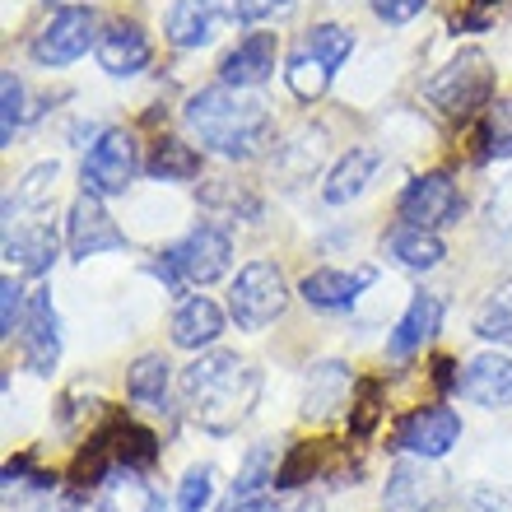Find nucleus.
Listing matches in <instances>:
<instances>
[{
	"mask_svg": "<svg viewBox=\"0 0 512 512\" xmlns=\"http://www.w3.org/2000/svg\"><path fill=\"white\" fill-rule=\"evenodd\" d=\"M182 122L205 149H215L224 159H256L270 140L266 103L243 94V89H229V84L191 94L182 108Z\"/></svg>",
	"mask_w": 512,
	"mask_h": 512,
	"instance_id": "1",
	"label": "nucleus"
},
{
	"mask_svg": "<svg viewBox=\"0 0 512 512\" xmlns=\"http://www.w3.org/2000/svg\"><path fill=\"white\" fill-rule=\"evenodd\" d=\"M182 396H187L196 424H205L210 433H229L256 401V373L233 350L201 354L182 373Z\"/></svg>",
	"mask_w": 512,
	"mask_h": 512,
	"instance_id": "2",
	"label": "nucleus"
},
{
	"mask_svg": "<svg viewBox=\"0 0 512 512\" xmlns=\"http://www.w3.org/2000/svg\"><path fill=\"white\" fill-rule=\"evenodd\" d=\"M489 89H494L489 56L480 52V47H466V52H457L443 70H438V75H433L429 84H424V98H429V103L443 112V117L461 122V117H471V112L485 103Z\"/></svg>",
	"mask_w": 512,
	"mask_h": 512,
	"instance_id": "3",
	"label": "nucleus"
},
{
	"mask_svg": "<svg viewBox=\"0 0 512 512\" xmlns=\"http://www.w3.org/2000/svg\"><path fill=\"white\" fill-rule=\"evenodd\" d=\"M284 308H289V284H284L275 261H252V266L238 270V280L229 289V312L243 331L270 326Z\"/></svg>",
	"mask_w": 512,
	"mask_h": 512,
	"instance_id": "4",
	"label": "nucleus"
},
{
	"mask_svg": "<svg viewBox=\"0 0 512 512\" xmlns=\"http://www.w3.org/2000/svg\"><path fill=\"white\" fill-rule=\"evenodd\" d=\"M140 173V149H135L131 131H103L94 140V149L84 154L80 182L89 196H122Z\"/></svg>",
	"mask_w": 512,
	"mask_h": 512,
	"instance_id": "5",
	"label": "nucleus"
},
{
	"mask_svg": "<svg viewBox=\"0 0 512 512\" xmlns=\"http://www.w3.org/2000/svg\"><path fill=\"white\" fill-rule=\"evenodd\" d=\"M94 10H84V5H66V10H56L47 24L33 33L28 42V52L38 66H70V61H80L89 47H94Z\"/></svg>",
	"mask_w": 512,
	"mask_h": 512,
	"instance_id": "6",
	"label": "nucleus"
},
{
	"mask_svg": "<svg viewBox=\"0 0 512 512\" xmlns=\"http://www.w3.org/2000/svg\"><path fill=\"white\" fill-rule=\"evenodd\" d=\"M233 261V243L229 233L215 229V224H201V229H191L182 243H173L163 252V266L168 275H182L191 284H215Z\"/></svg>",
	"mask_w": 512,
	"mask_h": 512,
	"instance_id": "7",
	"label": "nucleus"
},
{
	"mask_svg": "<svg viewBox=\"0 0 512 512\" xmlns=\"http://www.w3.org/2000/svg\"><path fill=\"white\" fill-rule=\"evenodd\" d=\"M401 224H419V229H447V224H457L461 219V191H457V182L447 173H424V177H415L410 187L401 191Z\"/></svg>",
	"mask_w": 512,
	"mask_h": 512,
	"instance_id": "8",
	"label": "nucleus"
},
{
	"mask_svg": "<svg viewBox=\"0 0 512 512\" xmlns=\"http://www.w3.org/2000/svg\"><path fill=\"white\" fill-rule=\"evenodd\" d=\"M461 438V415L447 410V405H424V410H410V415L396 424V443L401 452H415L424 461L447 457Z\"/></svg>",
	"mask_w": 512,
	"mask_h": 512,
	"instance_id": "9",
	"label": "nucleus"
},
{
	"mask_svg": "<svg viewBox=\"0 0 512 512\" xmlns=\"http://www.w3.org/2000/svg\"><path fill=\"white\" fill-rule=\"evenodd\" d=\"M66 243H70V256L89 261V256H98V252H117V247H126V233L117 229L112 215L103 210V196H89V191H84L80 201L70 205Z\"/></svg>",
	"mask_w": 512,
	"mask_h": 512,
	"instance_id": "10",
	"label": "nucleus"
},
{
	"mask_svg": "<svg viewBox=\"0 0 512 512\" xmlns=\"http://www.w3.org/2000/svg\"><path fill=\"white\" fill-rule=\"evenodd\" d=\"M19 345H24V359L33 373H52L56 359H61V331H56V308L47 289H33L24 308V326H19Z\"/></svg>",
	"mask_w": 512,
	"mask_h": 512,
	"instance_id": "11",
	"label": "nucleus"
},
{
	"mask_svg": "<svg viewBox=\"0 0 512 512\" xmlns=\"http://www.w3.org/2000/svg\"><path fill=\"white\" fill-rule=\"evenodd\" d=\"M275 56H280L275 33H247V38L224 56L219 80L229 84V89H256V84H266L270 75H275Z\"/></svg>",
	"mask_w": 512,
	"mask_h": 512,
	"instance_id": "12",
	"label": "nucleus"
},
{
	"mask_svg": "<svg viewBox=\"0 0 512 512\" xmlns=\"http://www.w3.org/2000/svg\"><path fill=\"white\" fill-rule=\"evenodd\" d=\"M457 387H461L466 401L485 405V410H503V405H512V359L499 354V350L475 354Z\"/></svg>",
	"mask_w": 512,
	"mask_h": 512,
	"instance_id": "13",
	"label": "nucleus"
},
{
	"mask_svg": "<svg viewBox=\"0 0 512 512\" xmlns=\"http://www.w3.org/2000/svg\"><path fill=\"white\" fill-rule=\"evenodd\" d=\"M368 284H373V270H308L303 284H298V294H303L308 308L340 312V308H350Z\"/></svg>",
	"mask_w": 512,
	"mask_h": 512,
	"instance_id": "14",
	"label": "nucleus"
},
{
	"mask_svg": "<svg viewBox=\"0 0 512 512\" xmlns=\"http://www.w3.org/2000/svg\"><path fill=\"white\" fill-rule=\"evenodd\" d=\"M98 66L117 75V80H131L149 66V38L140 24H112L103 38H98Z\"/></svg>",
	"mask_w": 512,
	"mask_h": 512,
	"instance_id": "15",
	"label": "nucleus"
},
{
	"mask_svg": "<svg viewBox=\"0 0 512 512\" xmlns=\"http://www.w3.org/2000/svg\"><path fill=\"white\" fill-rule=\"evenodd\" d=\"M433 499H438V475L424 466V457L419 461H396V466H391L387 494H382L387 512H429Z\"/></svg>",
	"mask_w": 512,
	"mask_h": 512,
	"instance_id": "16",
	"label": "nucleus"
},
{
	"mask_svg": "<svg viewBox=\"0 0 512 512\" xmlns=\"http://www.w3.org/2000/svg\"><path fill=\"white\" fill-rule=\"evenodd\" d=\"M438 322H443V303H438L433 294H415L410 298V308H405V317L396 322V331H391L387 354L391 359H410V354L424 350V345L433 340Z\"/></svg>",
	"mask_w": 512,
	"mask_h": 512,
	"instance_id": "17",
	"label": "nucleus"
},
{
	"mask_svg": "<svg viewBox=\"0 0 512 512\" xmlns=\"http://www.w3.org/2000/svg\"><path fill=\"white\" fill-rule=\"evenodd\" d=\"M219 19H224V14H219V0H173L163 28H168V42H173V47H205V42H215Z\"/></svg>",
	"mask_w": 512,
	"mask_h": 512,
	"instance_id": "18",
	"label": "nucleus"
},
{
	"mask_svg": "<svg viewBox=\"0 0 512 512\" xmlns=\"http://www.w3.org/2000/svg\"><path fill=\"white\" fill-rule=\"evenodd\" d=\"M173 345L177 350H205V345H215L219 336H224V312H219V303H210V298H187L182 308L173 312Z\"/></svg>",
	"mask_w": 512,
	"mask_h": 512,
	"instance_id": "19",
	"label": "nucleus"
},
{
	"mask_svg": "<svg viewBox=\"0 0 512 512\" xmlns=\"http://www.w3.org/2000/svg\"><path fill=\"white\" fill-rule=\"evenodd\" d=\"M378 163H382L378 149H350V154H345V159L326 173L322 201L326 205H350L354 196H364L368 182H373V173H378Z\"/></svg>",
	"mask_w": 512,
	"mask_h": 512,
	"instance_id": "20",
	"label": "nucleus"
},
{
	"mask_svg": "<svg viewBox=\"0 0 512 512\" xmlns=\"http://www.w3.org/2000/svg\"><path fill=\"white\" fill-rule=\"evenodd\" d=\"M382 247H387V256L396 261V266H405V270H433L447 256L443 238H438L433 229H419V224H396Z\"/></svg>",
	"mask_w": 512,
	"mask_h": 512,
	"instance_id": "21",
	"label": "nucleus"
},
{
	"mask_svg": "<svg viewBox=\"0 0 512 512\" xmlns=\"http://www.w3.org/2000/svg\"><path fill=\"white\" fill-rule=\"evenodd\" d=\"M5 261L24 275H42V270L56 261V233L47 224H28V229H14L5 238Z\"/></svg>",
	"mask_w": 512,
	"mask_h": 512,
	"instance_id": "22",
	"label": "nucleus"
},
{
	"mask_svg": "<svg viewBox=\"0 0 512 512\" xmlns=\"http://www.w3.org/2000/svg\"><path fill=\"white\" fill-rule=\"evenodd\" d=\"M126 396L149 405V410H163V396H168V359H163V354L135 359L131 373H126Z\"/></svg>",
	"mask_w": 512,
	"mask_h": 512,
	"instance_id": "23",
	"label": "nucleus"
},
{
	"mask_svg": "<svg viewBox=\"0 0 512 512\" xmlns=\"http://www.w3.org/2000/svg\"><path fill=\"white\" fill-rule=\"evenodd\" d=\"M149 177H159V182H191V177L201 173V154L182 140H159L154 154H149Z\"/></svg>",
	"mask_w": 512,
	"mask_h": 512,
	"instance_id": "24",
	"label": "nucleus"
},
{
	"mask_svg": "<svg viewBox=\"0 0 512 512\" xmlns=\"http://www.w3.org/2000/svg\"><path fill=\"white\" fill-rule=\"evenodd\" d=\"M331 75H336V70L326 66V61H317L312 52H303V47H298L294 61H289V70H284V80H289V94H294L298 103H317V98L326 94Z\"/></svg>",
	"mask_w": 512,
	"mask_h": 512,
	"instance_id": "25",
	"label": "nucleus"
},
{
	"mask_svg": "<svg viewBox=\"0 0 512 512\" xmlns=\"http://www.w3.org/2000/svg\"><path fill=\"white\" fill-rule=\"evenodd\" d=\"M345 391H350V378H345V368H340V364L312 368V378H308V405H303V410H308V419H326L340 401H345Z\"/></svg>",
	"mask_w": 512,
	"mask_h": 512,
	"instance_id": "26",
	"label": "nucleus"
},
{
	"mask_svg": "<svg viewBox=\"0 0 512 512\" xmlns=\"http://www.w3.org/2000/svg\"><path fill=\"white\" fill-rule=\"evenodd\" d=\"M475 336L512 345V280H503L499 289L480 303V312H475Z\"/></svg>",
	"mask_w": 512,
	"mask_h": 512,
	"instance_id": "27",
	"label": "nucleus"
},
{
	"mask_svg": "<svg viewBox=\"0 0 512 512\" xmlns=\"http://www.w3.org/2000/svg\"><path fill=\"white\" fill-rule=\"evenodd\" d=\"M303 52H312L317 61H326V66L336 70L345 56L354 52V33L345 24H317L308 28V38H303Z\"/></svg>",
	"mask_w": 512,
	"mask_h": 512,
	"instance_id": "28",
	"label": "nucleus"
},
{
	"mask_svg": "<svg viewBox=\"0 0 512 512\" xmlns=\"http://www.w3.org/2000/svg\"><path fill=\"white\" fill-rule=\"evenodd\" d=\"M210 499H215V466H191L177 485V512H205Z\"/></svg>",
	"mask_w": 512,
	"mask_h": 512,
	"instance_id": "29",
	"label": "nucleus"
},
{
	"mask_svg": "<svg viewBox=\"0 0 512 512\" xmlns=\"http://www.w3.org/2000/svg\"><path fill=\"white\" fill-rule=\"evenodd\" d=\"M485 154L489 159H512V98H499L485 122Z\"/></svg>",
	"mask_w": 512,
	"mask_h": 512,
	"instance_id": "30",
	"label": "nucleus"
},
{
	"mask_svg": "<svg viewBox=\"0 0 512 512\" xmlns=\"http://www.w3.org/2000/svg\"><path fill=\"white\" fill-rule=\"evenodd\" d=\"M19 122H24V84L14 80V70H5L0 75V145H10Z\"/></svg>",
	"mask_w": 512,
	"mask_h": 512,
	"instance_id": "31",
	"label": "nucleus"
},
{
	"mask_svg": "<svg viewBox=\"0 0 512 512\" xmlns=\"http://www.w3.org/2000/svg\"><path fill=\"white\" fill-rule=\"evenodd\" d=\"M266 485H275V471H270V447H256L247 457L243 475L233 480V499H247V494H261Z\"/></svg>",
	"mask_w": 512,
	"mask_h": 512,
	"instance_id": "32",
	"label": "nucleus"
},
{
	"mask_svg": "<svg viewBox=\"0 0 512 512\" xmlns=\"http://www.w3.org/2000/svg\"><path fill=\"white\" fill-rule=\"evenodd\" d=\"M24 308H28V294L19 289L14 280L0 284V336L10 340L19 326H24Z\"/></svg>",
	"mask_w": 512,
	"mask_h": 512,
	"instance_id": "33",
	"label": "nucleus"
},
{
	"mask_svg": "<svg viewBox=\"0 0 512 512\" xmlns=\"http://www.w3.org/2000/svg\"><path fill=\"white\" fill-rule=\"evenodd\" d=\"M378 396L382 387L378 382H359V401H354V419H350V433H373V424H378Z\"/></svg>",
	"mask_w": 512,
	"mask_h": 512,
	"instance_id": "34",
	"label": "nucleus"
},
{
	"mask_svg": "<svg viewBox=\"0 0 512 512\" xmlns=\"http://www.w3.org/2000/svg\"><path fill=\"white\" fill-rule=\"evenodd\" d=\"M52 187H56V163H38V168L24 177L19 201H24V205H47V201H52Z\"/></svg>",
	"mask_w": 512,
	"mask_h": 512,
	"instance_id": "35",
	"label": "nucleus"
},
{
	"mask_svg": "<svg viewBox=\"0 0 512 512\" xmlns=\"http://www.w3.org/2000/svg\"><path fill=\"white\" fill-rule=\"evenodd\" d=\"M294 0H233V19L238 24H261V19H275V14H289Z\"/></svg>",
	"mask_w": 512,
	"mask_h": 512,
	"instance_id": "36",
	"label": "nucleus"
},
{
	"mask_svg": "<svg viewBox=\"0 0 512 512\" xmlns=\"http://www.w3.org/2000/svg\"><path fill=\"white\" fill-rule=\"evenodd\" d=\"M424 5L429 0H373V14H378L382 24H410Z\"/></svg>",
	"mask_w": 512,
	"mask_h": 512,
	"instance_id": "37",
	"label": "nucleus"
},
{
	"mask_svg": "<svg viewBox=\"0 0 512 512\" xmlns=\"http://www.w3.org/2000/svg\"><path fill=\"white\" fill-rule=\"evenodd\" d=\"M24 512H75V503L66 494H56L52 485H42L33 499H24Z\"/></svg>",
	"mask_w": 512,
	"mask_h": 512,
	"instance_id": "38",
	"label": "nucleus"
},
{
	"mask_svg": "<svg viewBox=\"0 0 512 512\" xmlns=\"http://www.w3.org/2000/svg\"><path fill=\"white\" fill-rule=\"evenodd\" d=\"M224 512H275V503H270L266 494H247V499H229Z\"/></svg>",
	"mask_w": 512,
	"mask_h": 512,
	"instance_id": "39",
	"label": "nucleus"
},
{
	"mask_svg": "<svg viewBox=\"0 0 512 512\" xmlns=\"http://www.w3.org/2000/svg\"><path fill=\"white\" fill-rule=\"evenodd\" d=\"M475 508L480 512H512V494H475Z\"/></svg>",
	"mask_w": 512,
	"mask_h": 512,
	"instance_id": "40",
	"label": "nucleus"
},
{
	"mask_svg": "<svg viewBox=\"0 0 512 512\" xmlns=\"http://www.w3.org/2000/svg\"><path fill=\"white\" fill-rule=\"evenodd\" d=\"M289 512H326V503L317 499V494H303V499H298V503H294V508H289Z\"/></svg>",
	"mask_w": 512,
	"mask_h": 512,
	"instance_id": "41",
	"label": "nucleus"
},
{
	"mask_svg": "<svg viewBox=\"0 0 512 512\" xmlns=\"http://www.w3.org/2000/svg\"><path fill=\"white\" fill-rule=\"evenodd\" d=\"M145 512H177V503H168V499H145Z\"/></svg>",
	"mask_w": 512,
	"mask_h": 512,
	"instance_id": "42",
	"label": "nucleus"
}]
</instances>
